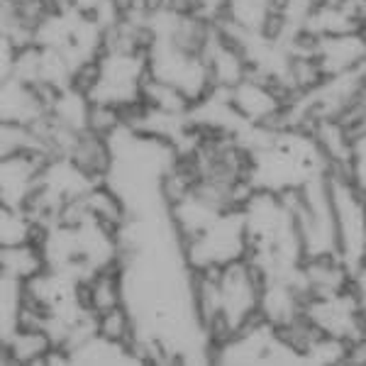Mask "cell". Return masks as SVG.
Instances as JSON below:
<instances>
[{"instance_id":"1","label":"cell","mask_w":366,"mask_h":366,"mask_svg":"<svg viewBox=\"0 0 366 366\" xmlns=\"http://www.w3.org/2000/svg\"><path fill=\"white\" fill-rule=\"evenodd\" d=\"M352 167H354V181H357V191L366 193V134L357 139L352 152Z\"/></svg>"}]
</instances>
